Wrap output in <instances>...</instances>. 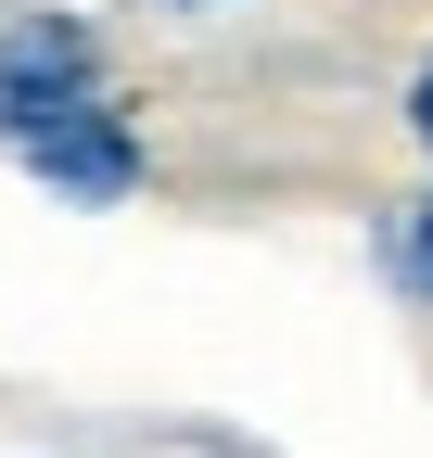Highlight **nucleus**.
<instances>
[{"label":"nucleus","instance_id":"f257e3e1","mask_svg":"<svg viewBox=\"0 0 433 458\" xmlns=\"http://www.w3.org/2000/svg\"><path fill=\"white\" fill-rule=\"evenodd\" d=\"M77 102H89V38L77 26H51V13L0 26V140H26L51 114H77Z\"/></svg>","mask_w":433,"mask_h":458},{"label":"nucleus","instance_id":"f03ea898","mask_svg":"<svg viewBox=\"0 0 433 458\" xmlns=\"http://www.w3.org/2000/svg\"><path fill=\"white\" fill-rule=\"evenodd\" d=\"M26 165L51 191H89V204H115L128 191V128L102 102H77V114H51V128H26Z\"/></svg>","mask_w":433,"mask_h":458},{"label":"nucleus","instance_id":"7ed1b4c3","mask_svg":"<svg viewBox=\"0 0 433 458\" xmlns=\"http://www.w3.org/2000/svg\"><path fill=\"white\" fill-rule=\"evenodd\" d=\"M408 114H420V140H433V64H420V102H408Z\"/></svg>","mask_w":433,"mask_h":458},{"label":"nucleus","instance_id":"20e7f679","mask_svg":"<svg viewBox=\"0 0 433 458\" xmlns=\"http://www.w3.org/2000/svg\"><path fill=\"white\" fill-rule=\"evenodd\" d=\"M408 267H420V293H433V229H420V255H408Z\"/></svg>","mask_w":433,"mask_h":458}]
</instances>
